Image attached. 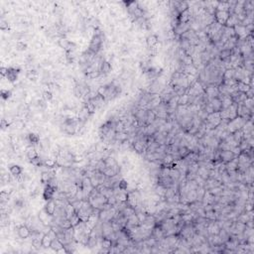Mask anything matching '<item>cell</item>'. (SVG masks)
I'll return each mask as SVG.
<instances>
[{
    "label": "cell",
    "mask_w": 254,
    "mask_h": 254,
    "mask_svg": "<svg viewBox=\"0 0 254 254\" xmlns=\"http://www.w3.org/2000/svg\"><path fill=\"white\" fill-rule=\"evenodd\" d=\"M30 163L32 164L34 167H36V168H39V167L44 166V161L42 160V158L40 156H37L36 158H34V159L30 160Z\"/></svg>",
    "instance_id": "cell-28"
},
{
    "label": "cell",
    "mask_w": 254,
    "mask_h": 254,
    "mask_svg": "<svg viewBox=\"0 0 254 254\" xmlns=\"http://www.w3.org/2000/svg\"><path fill=\"white\" fill-rule=\"evenodd\" d=\"M243 104L247 107L249 110H251L253 112V107H254V99L253 98H246L243 102Z\"/></svg>",
    "instance_id": "cell-39"
},
{
    "label": "cell",
    "mask_w": 254,
    "mask_h": 254,
    "mask_svg": "<svg viewBox=\"0 0 254 254\" xmlns=\"http://www.w3.org/2000/svg\"><path fill=\"white\" fill-rule=\"evenodd\" d=\"M218 98L220 99V101H221V107H222V109H226V108H228V107L232 104L233 102V99L232 97H230V95H221V94H219V97Z\"/></svg>",
    "instance_id": "cell-6"
},
{
    "label": "cell",
    "mask_w": 254,
    "mask_h": 254,
    "mask_svg": "<svg viewBox=\"0 0 254 254\" xmlns=\"http://www.w3.org/2000/svg\"><path fill=\"white\" fill-rule=\"evenodd\" d=\"M112 241L111 239H109L108 237H102L101 239V248H105V249H110L112 247Z\"/></svg>",
    "instance_id": "cell-23"
},
{
    "label": "cell",
    "mask_w": 254,
    "mask_h": 254,
    "mask_svg": "<svg viewBox=\"0 0 254 254\" xmlns=\"http://www.w3.org/2000/svg\"><path fill=\"white\" fill-rule=\"evenodd\" d=\"M9 194L5 193V192L1 191V194H0V199H1V203H8L9 199Z\"/></svg>",
    "instance_id": "cell-42"
},
{
    "label": "cell",
    "mask_w": 254,
    "mask_h": 254,
    "mask_svg": "<svg viewBox=\"0 0 254 254\" xmlns=\"http://www.w3.org/2000/svg\"><path fill=\"white\" fill-rule=\"evenodd\" d=\"M24 102L26 104H30V103H32V97L31 95H26L24 97Z\"/></svg>",
    "instance_id": "cell-47"
},
{
    "label": "cell",
    "mask_w": 254,
    "mask_h": 254,
    "mask_svg": "<svg viewBox=\"0 0 254 254\" xmlns=\"http://www.w3.org/2000/svg\"><path fill=\"white\" fill-rule=\"evenodd\" d=\"M205 94L209 99L218 97H219L218 86H214V84H207L205 87Z\"/></svg>",
    "instance_id": "cell-1"
},
{
    "label": "cell",
    "mask_w": 254,
    "mask_h": 254,
    "mask_svg": "<svg viewBox=\"0 0 254 254\" xmlns=\"http://www.w3.org/2000/svg\"><path fill=\"white\" fill-rule=\"evenodd\" d=\"M43 98H44L47 102L53 101V98H54V93H53V91H52V90L44 91V92H43Z\"/></svg>",
    "instance_id": "cell-37"
},
{
    "label": "cell",
    "mask_w": 254,
    "mask_h": 254,
    "mask_svg": "<svg viewBox=\"0 0 254 254\" xmlns=\"http://www.w3.org/2000/svg\"><path fill=\"white\" fill-rule=\"evenodd\" d=\"M205 217L207 219V220L210 221H213V220H217V213H215V211L213 210H209V211H206L205 213Z\"/></svg>",
    "instance_id": "cell-27"
},
{
    "label": "cell",
    "mask_w": 254,
    "mask_h": 254,
    "mask_svg": "<svg viewBox=\"0 0 254 254\" xmlns=\"http://www.w3.org/2000/svg\"><path fill=\"white\" fill-rule=\"evenodd\" d=\"M229 17V12L228 11H215L214 13V20L221 26H224L226 21Z\"/></svg>",
    "instance_id": "cell-2"
},
{
    "label": "cell",
    "mask_w": 254,
    "mask_h": 254,
    "mask_svg": "<svg viewBox=\"0 0 254 254\" xmlns=\"http://www.w3.org/2000/svg\"><path fill=\"white\" fill-rule=\"evenodd\" d=\"M44 165L48 169H54V168H56L58 166L57 161L54 159V158H47V159L44 161Z\"/></svg>",
    "instance_id": "cell-24"
},
{
    "label": "cell",
    "mask_w": 254,
    "mask_h": 254,
    "mask_svg": "<svg viewBox=\"0 0 254 254\" xmlns=\"http://www.w3.org/2000/svg\"><path fill=\"white\" fill-rule=\"evenodd\" d=\"M27 141H28L31 145L36 146L37 144H39L41 142V139H40V136L38 135L37 133L31 132L28 134V136H27Z\"/></svg>",
    "instance_id": "cell-12"
},
{
    "label": "cell",
    "mask_w": 254,
    "mask_h": 254,
    "mask_svg": "<svg viewBox=\"0 0 254 254\" xmlns=\"http://www.w3.org/2000/svg\"><path fill=\"white\" fill-rule=\"evenodd\" d=\"M70 219V221H71V224H72V228H75L76 225H78L80 221H82V219H80V217H79V214L78 213H75L74 215H72L71 218H69Z\"/></svg>",
    "instance_id": "cell-32"
},
{
    "label": "cell",
    "mask_w": 254,
    "mask_h": 254,
    "mask_svg": "<svg viewBox=\"0 0 254 254\" xmlns=\"http://www.w3.org/2000/svg\"><path fill=\"white\" fill-rule=\"evenodd\" d=\"M26 155L29 160H32L34 158H36L37 156H39V154H38V151L35 148V146L30 145L26 148Z\"/></svg>",
    "instance_id": "cell-13"
},
{
    "label": "cell",
    "mask_w": 254,
    "mask_h": 254,
    "mask_svg": "<svg viewBox=\"0 0 254 254\" xmlns=\"http://www.w3.org/2000/svg\"><path fill=\"white\" fill-rule=\"evenodd\" d=\"M90 113L88 112L86 107L83 105V107L80 109L79 113V120L82 122H86L88 119V117H90Z\"/></svg>",
    "instance_id": "cell-18"
},
{
    "label": "cell",
    "mask_w": 254,
    "mask_h": 254,
    "mask_svg": "<svg viewBox=\"0 0 254 254\" xmlns=\"http://www.w3.org/2000/svg\"><path fill=\"white\" fill-rule=\"evenodd\" d=\"M64 244L62 243V242L58 239V238H56V239H54L53 241H52V244H51V248L54 250V251L55 252H57L58 250L59 249H61L62 247H64Z\"/></svg>",
    "instance_id": "cell-30"
},
{
    "label": "cell",
    "mask_w": 254,
    "mask_h": 254,
    "mask_svg": "<svg viewBox=\"0 0 254 254\" xmlns=\"http://www.w3.org/2000/svg\"><path fill=\"white\" fill-rule=\"evenodd\" d=\"M84 106L86 107L87 110H88V112H90V114L92 113H94L95 112V110H97V105L94 104L93 101H91V99H87V101L84 102Z\"/></svg>",
    "instance_id": "cell-22"
},
{
    "label": "cell",
    "mask_w": 254,
    "mask_h": 254,
    "mask_svg": "<svg viewBox=\"0 0 254 254\" xmlns=\"http://www.w3.org/2000/svg\"><path fill=\"white\" fill-rule=\"evenodd\" d=\"M17 233H18V236L22 238V239H27V238L31 236L32 231H31V229L26 224H22L17 228Z\"/></svg>",
    "instance_id": "cell-5"
},
{
    "label": "cell",
    "mask_w": 254,
    "mask_h": 254,
    "mask_svg": "<svg viewBox=\"0 0 254 254\" xmlns=\"http://www.w3.org/2000/svg\"><path fill=\"white\" fill-rule=\"evenodd\" d=\"M16 50L20 52H24L27 50V44L24 41H18L16 43Z\"/></svg>",
    "instance_id": "cell-38"
},
{
    "label": "cell",
    "mask_w": 254,
    "mask_h": 254,
    "mask_svg": "<svg viewBox=\"0 0 254 254\" xmlns=\"http://www.w3.org/2000/svg\"><path fill=\"white\" fill-rule=\"evenodd\" d=\"M128 186H129V184L128 182L125 180V179H120L119 180V182H118V188L120 189V190L122 191H127V189H128Z\"/></svg>",
    "instance_id": "cell-35"
},
{
    "label": "cell",
    "mask_w": 254,
    "mask_h": 254,
    "mask_svg": "<svg viewBox=\"0 0 254 254\" xmlns=\"http://www.w3.org/2000/svg\"><path fill=\"white\" fill-rule=\"evenodd\" d=\"M0 29L2 31H6L9 29V23L4 18H1V20H0Z\"/></svg>",
    "instance_id": "cell-41"
},
{
    "label": "cell",
    "mask_w": 254,
    "mask_h": 254,
    "mask_svg": "<svg viewBox=\"0 0 254 254\" xmlns=\"http://www.w3.org/2000/svg\"><path fill=\"white\" fill-rule=\"evenodd\" d=\"M111 69H112V67H111V63H110V62L103 60L101 65V69H99V71H101V75L106 76V75H108L109 72H111Z\"/></svg>",
    "instance_id": "cell-10"
},
{
    "label": "cell",
    "mask_w": 254,
    "mask_h": 254,
    "mask_svg": "<svg viewBox=\"0 0 254 254\" xmlns=\"http://www.w3.org/2000/svg\"><path fill=\"white\" fill-rule=\"evenodd\" d=\"M219 157H220V161L224 164L230 162L234 158H236L230 150H222V151H219Z\"/></svg>",
    "instance_id": "cell-4"
},
{
    "label": "cell",
    "mask_w": 254,
    "mask_h": 254,
    "mask_svg": "<svg viewBox=\"0 0 254 254\" xmlns=\"http://www.w3.org/2000/svg\"><path fill=\"white\" fill-rule=\"evenodd\" d=\"M178 105H189V95L187 93L179 97Z\"/></svg>",
    "instance_id": "cell-33"
},
{
    "label": "cell",
    "mask_w": 254,
    "mask_h": 254,
    "mask_svg": "<svg viewBox=\"0 0 254 254\" xmlns=\"http://www.w3.org/2000/svg\"><path fill=\"white\" fill-rule=\"evenodd\" d=\"M11 95H12V92H11V90H1V97H2L3 101H8V99L11 97Z\"/></svg>",
    "instance_id": "cell-40"
},
{
    "label": "cell",
    "mask_w": 254,
    "mask_h": 254,
    "mask_svg": "<svg viewBox=\"0 0 254 254\" xmlns=\"http://www.w3.org/2000/svg\"><path fill=\"white\" fill-rule=\"evenodd\" d=\"M26 78L30 79V80H36L38 78V72L35 70H30L27 72V75H26Z\"/></svg>",
    "instance_id": "cell-34"
},
{
    "label": "cell",
    "mask_w": 254,
    "mask_h": 254,
    "mask_svg": "<svg viewBox=\"0 0 254 254\" xmlns=\"http://www.w3.org/2000/svg\"><path fill=\"white\" fill-rule=\"evenodd\" d=\"M14 125L15 127H16V129H22V128H24L25 127V123L23 120H16V121H14Z\"/></svg>",
    "instance_id": "cell-43"
},
{
    "label": "cell",
    "mask_w": 254,
    "mask_h": 254,
    "mask_svg": "<svg viewBox=\"0 0 254 254\" xmlns=\"http://www.w3.org/2000/svg\"><path fill=\"white\" fill-rule=\"evenodd\" d=\"M189 29H191L190 28V22H188V23H179V24L177 25L174 29H173V32H174V34H175L176 36L181 37L184 33H186Z\"/></svg>",
    "instance_id": "cell-3"
},
{
    "label": "cell",
    "mask_w": 254,
    "mask_h": 254,
    "mask_svg": "<svg viewBox=\"0 0 254 254\" xmlns=\"http://www.w3.org/2000/svg\"><path fill=\"white\" fill-rule=\"evenodd\" d=\"M226 109H228V111L229 120H232V119L237 117V103H232V104Z\"/></svg>",
    "instance_id": "cell-17"
},
{
    "label": "cell",
    "mask_w": 254,
    "mask_h": 254,
    "mask_svg": "<svg viewBox=\"0 0 254 254\" xmlns=\"http://www.w3.org/2000/svg\"><path fill=\"white\" fill-rule=\"evenodd\" d=\"M42 46H43V45H42V43H41V42H39V41L36 42V43H35V47H36L37 49H41Z\"/></svg>",
    "instance_id": "cell-48"
},
{
    "label": "cell",
    "mask_w": 254,
    "mask_h": 254,
    "mask_svg": "<svg viewBox=\"0 0 254 254\" xmlns=\"http://www.w3.org/2000/svg\"><path fill=\"white\" fill-rule=\"evenodd\" d=\"M104 163H105V165H106V167L112 168V167L115 166V165H117V161L115 160L114 157H112L111 155H109L108 157H106L105 159H104Z\"/></svg>",
    "instance_id": "cell-25"
},
{
    "label": "cell",
    "mask_w": 254,
    "mask_h": 254,
    "mask_svg": "<svg viewBox=\"0 0 254 254\" xmlns=\"http://www.w3.org/2000/svg\"><path fill=\"white\" fill-rule=\"evenodd\" d=\"M52 241H53V239L50 237L49 234H44L43 237H42V246L46 249L51 248Z\"/></svg>",
    "instance_id": "cell-21"
},
{
    "label": "cell",
    "mask_w": 254,
    "mask_h": 254,
    "mask_svg": "<svg viewBox=\"0 0 254 254\" xmlns=\"http://www.w3.org/2000/svg\"><path fill=\"white\" fill-rule=\"evenodd\" d=\"M132 147L134 149V151H136L138 154H142V153L146 152V149H147L145 144L142 143V142L139 140H134L132 142Z\"/></svg>",
    "instance_id": "cell-7"
},
{
    "label": "cell",
    "mask_w": 254,
    "mask_h": 254,
    "mask_svg": "<svg viewBox=\"0 0 254 254\" xmlns=\"http://www.w3.org/2000/svg\"><path fill=\"white\" fill-rule=\"evenodd\" d=\"M209 102L210 103L211 107L213 108L214 112H219V111H220V110L222 109V107H221V101H220V99H219L218 97L210 98V99H209Z\"/></svg>",
    "instance_id": "cell-11"
},
{
    "label": "cell",
    "mask_w": 254,
    "mask_h": 254,
    "mask_svg": "<svg viewBox=\"0 0 254 254\" xmlns=\"http://www.w3.org/2000/svg\"><path fill=\"white\" fill-rule=\"evenodd\" d=\"M140 224H141L140 220H139V218H138L137 214L135 213H133V214L130 215V217H127V224L125 225V228L126 226H139Z\"/></svg>",
    "instance_id": "cell-9"
},
{
    "label": "cell",
    "mask_w": 254,
    "mask_h": 254,
    "mask_svg": "<svg viewBox=\"0 0 254 254\" xmlns=\"http://www.w3.org/2000/svg\"><path fill=\"white\" fill-rule=\"evenodd\" d=\"M234 76H235V70L234 69H228L222 74V79L224 80L234 79Z\"/></svg>",
    "instance_id": "cell-19"
},
{
    "label": "cell",
    "mask_w": 254,
    "mask_h": 254,
    "mask_svg": "<svg viewBox=\"0 0 254 254\" xmlns=\"http://www.w3.org/2000/svg\"><path fill=\"white\" fill-rule=\"evenodd\" d=\"M158 43H159V38H158L157 35H150L147 37V39H146V44H147L148 48L156 47Z\"/></svg>",
    "instance_id": "cell-15"
},
{
    "label": "cell",
    "mask_w": 254,
    "mask_h": 254,
    "mask_svg": "<svg viewBox=\"0 0 254 254\" xmlns=\"http://www.w3.org/2000/svg\"><path fill=\"white\" fill-rule=\"evenodd\" d=\"M44 209L46 210V211L50 214V215H55L56 213V210H57V205H56V202L54 201V199H50L48 201V203L45 205Z\"/></svg>",
    "instance_id": "cell-8"
},
{
    "label": "cell",
    "mask_w": 254,
    "mask_h": 254,
    "mask_svg": "<svg viewBox=\"0 0 254 254\" xmlns=\"http://www.w3.org/2000/svg\"><path fill=\"white\" fill-rule=\"evenodd\" d=\"M231 152L234 154V156L237 157V156L239 155V154L242 152V151H241V149H240L239 146H235V147H233V148L231 149Z\"/></svg>",
    "instance_id": "cell-45"
},
{
    "label": "cell",
    "mask_w": 254,
    "mask_h": 254,
    "mask_svg": "<svg viewBox=\"0 0 254 254\" xmlns=\"http://www.w3.org/2000/svg\"><path fill=\"white\" fill-rule=\"evenodd\" d=\"M76 213V210H75L74 206H72V203H69L68 205L66 206V217H67L68 219L71 218L72 215H74Z\"/></svg>",
    "instance_id": "cell-26"
},
{
    "label": "cell",
    "mask_w": 254,
    "mask_h": 254,
    "mask_svg": "<svg viewBox=\"0 0 254 254\" xmlns=\"http://www.w3.org/2000/svg\"><path fill=\"white\" fill-rule=\"evenodd\" d=\"M236 86H237V90L239 92H243V93H246L250 88V86H248V84H246V83H242V82H237Z\"/></svg>",
    "instance_id": "cell-31"
},
{
    "label": "cell",
    "mask_w": 254,
    "mask_h": 254,
    "mask_svg": "<svg viewBox=\"0 0 254 254\" xmlns=\"http://www.w3.org/2000/svg\"><path fill=\"white\" fill-rule=\"evenodd\" d=\"M103 174H104L107 178H112V177H114L115 175H117V173L115 172L112 168H108V167H106L105 168V170L103 171Z\"/></svg>",
    "instance_id": "cell-36"
},
{
    "label": "cell",
    "mask_w": 254,
    "mask_h": 254,
    "mask_svg": "<svg viewBox=\"0 0 254 254\" xmlns=\"http://www.w3.org/2000/svg\"><path fill=\"white\" fill-rule=\"evenodd\" d=\"M10 124H11V123L8 120H6L5 118H3L2 120H1V128L3 130L6 129V128H8V127L10 126Z\"/></svg>",
    "instance_id": "cell-44"
},
{
    "label": "cell",
    "mask_w": 254,
    "mask_h": 254,
    "mask_svg": "<svg viewBox=\"0 0 254 254\" xmlns=\"http://www.w3.org/2000/svg\"><path fill=\"white\" fill-rule=\"evenodd\" d=\"M8 70H9V68L1 67V69H0V72H1V76H6L7 72H8Z\"/></svg>",
    "instance_id": "cell-46"
},
{
    "label": "cell",
    "mask_w": 254,
    "mask_h": 254,
    "mask_svg": "<svg viewBox=\"0 0 254 254\" xmlns=\"http://www.w3.org/2000/svg\"><path fill=\"white\" fill-rule=\"evenodd\" d=\"M156 114L153 109H147V125L152 124L156 119Z\"/></svg>",
    "instance_id": "cell-29"
},
{
    "label": "cell",
    "mask_w": 254,
    "mask_h": 254,
    "mask_svg": "<svg viewBox=\"0 0 254 254\" xmlns=\"http://www.w3.org/2000/svg\"><path fill=\"white\" fill-rule=\"evenodd\" d=\"M197 175L199 176L203 180H207L210 178V170L206 167H203V166H199L198 169V172H197Z\"/></svg>",
    "instance_id": "cell-16"
},
{
    "label": "cell",
    "mask_w": 254,
    "mask_h": 254,
    "mask_svg": "<svg viewBox=\"0 0 254 254\" xmlns=\"http://www.w3.org/2000/svg\"><path fill=\"white\" fill-rule=\"evenodd\" d=\"M58 44H59L60 48L64 49L65 51L68 52L69 47H70V45H71V41L69 40V39H67V38L62 37V38H60V39H59V41H58Z\"/></svg>",
    "instance_id": "cell-20"
},
{
    "label": "cell",
    "mask_w": 254,
    "mask_h": 254,
    "mask_svg": "<svg viewBox=\"0 0 254 254\" xmlns=\"http://www.w3.org/2000/svg\"><path fill=\"white\" fill-rule=\"evenodd\" d=\"M9 171H10V174L12 175L13 177H16V178H18V177H20L22 174H23V169L21 166H19V165H12V166L10 167L9 169Z\"/></svg>",
    "instance_id": "cell-14"
}]
</instances>
